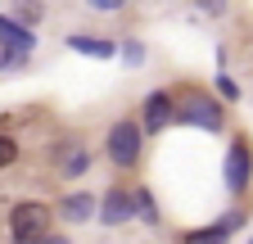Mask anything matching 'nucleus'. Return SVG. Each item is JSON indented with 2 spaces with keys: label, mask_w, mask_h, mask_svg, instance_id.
I'll return each instance as SVG.
<instances>
[{
  "label": "nucleus",
  "mask_w": 253,
  "mask_h": 244,
  "mask_svg": "<svg viewBox=\"0 0 253 244\" xmlns=\"http://www.w3.org/2000/svg\"><path fill=\"white\" fill-rule=\"evenodd\" d=\"M122 59H126V64H140V59H145V45H140V41H126Z\"/></svg>",
  "instance_id": "2eb2a0df"
},
{
  "label": "nucleus",
  "mask_w": 253,
  "mask_h": 244,
  "mask_svg": "<svg viewBox=\"0 0 253 244\" xmlns=\"http://www.w3.org/2000/svg\"><path fill=\"white\" fill-rule=\"evenodd\" d=\"M104 149H109V159L118 167H131L140 159V149H145V127H136V122H118V127H109Z\"/></svg>",
  "instance_id": "7ed1b4c3"
},
{
  "label": "nucleus",
  "mask_w": 253,
  "mask_h": 244,
  "mask_svg": "<svg viewBox=\"0 0 253 244\" xmlns=\"http://www.w3.org/2000/svg\"><path fill=\"white\" fill-rule=\"evenodd\" d=\"M14 159H18V145H14L9 136H0V167H9Z\"/></svg>",
  "instance_id": "ddd939ff"
},
{
  "label": "nucleus",
  "mask_w": 253,
  "mask_h": 244,
  "mask_svg": "<svg viewBox=\"0 0 253 244\" xmlns=\"http://www.w3.org/2000/svg\"><path fill=\"white\" fill-rule=\"evenodd\" d=\"M59 167H63V176H82L86 172V154L82 149H68V154L59 159Z\"/></svg>",
  "instance_id": "f8f14e48"
},
{
  "label": "nucleus",
  "mask_w": 253,
  "mask_h": 244,
  "mask_svg": "<svg viewBox=\"0 0 253 244\" xmlns=\"http://www.w3.org/2000/svg\"><path fill=\"white\" fill-rule=\"evenodd\" d=\"M249 172H253V159H249V145L244 140H235L231 145V154H226V186L240 195L244 186H249Z\"/></svg>",
  "instance_id": "423d86ee"
},
{
  "label": "nucleus",
  "mask_w": 253,
  "mask_h": 244,
  "mask_svg": "<svg viewBox=\"0 0 253 244\" xmlns=\"http://www.w3.org/2000/svg\"><path fill=\"white\" fill-rule=\"evenodd\" d=\"M50 226V208L45 203H18L9 212V235L14 240H41Z\"/></svg>",
  "instance_id": "20e7f679"
},
{
  "label": "nucleus",
  "mask_w": 253,
  "mask_h": 244,
  "mask_svg": "<svg viewBox=\"0 0 253 244\" xmlns=\"http://www.w3.org/2000/svg\"><path fill=\"white\" fill-rule=\"evenodd\" d=\"M68 50L73 54H90V59H113L118 54L113 41H95V37H68Z\"/></svg>",
  "instance_id": "6e6552de"
},
{
  "label": "nucleus",
  "mask_w": 253,
  "mask_h": 244,
  "mask_svg": "<svg viewBox=\"0 0 253 244\" xmlns=\"http://www.w3.org/2000/svg\"><path fill=\"white\" fill-rule=\"evenodd\" d=\"M90 208H95V199H90V195H68V199L59 203V217L77 226V222H86V217H90Z\"/></svg>",
  "instance_id": "1a4fd4ad"
},
{
  "label": "nucleus",
  "mask_w": 253,
  "mask_h": 244,
  "mask_svg": "<svg viewBox=\"0 0 253 244\" xmlns=\"http://www.w3.org/2000/svg\"><path fill=\"white\" fill-rule=\"evenodd\" d=\"M172 118L181 127H204V131H221V104L212 95H185L181 104H172Z\"/></svg>",
  "instance_id": "f03ea898"
},
{
  "label": "nucleus",
  "mask_w": 253,
  "mask_h": 244,
  "mask_svg": "<svg viewBox=\"0 0 253 244\" xmlns=\"http://www.w3.org/2000/svg\"><path fill=\"white\" fill-rule=\"evenodd\" d=\"M195 5H199L204 14H212V18H217V14H226V0H195Z\"/></svg>",
  "instance_id": "dca6fc26"
},
{
  "label": "nucleus",
  "mask_w": 253,
  "mask_h": 244,
  "mask_svg": "<svg viewBox=\"0 0 253 244\" xmlns=\"http://www.w3.org/2000/svg\"><path fill=\"white\" fill-rule=\"evenodd\" d=\"M32 50H37V32L9 14H0V68H23Z\"/></svg>",
  "instance_id": "f257e3e1"
},
{
  "label": "nucleus",
  "mask_w": 253,
  "mask_h": 244,
  "mask_svg": "<svg viewBox=\"0 0 253 244\" xmlns=\"http://www.w3.org/2000/svg\"><path fill=\"white\" fill-rule=\"evenodd\" d=\"M217 86H221V95H226V100H235V95H240V90H235V81H231V77H221Z\"/></svg>",
  "instance_id": "f3484780"
},
{
  "label": "nucleus",
  "mask_w": 253,
  "mask_h": 244,
  "mask_svg": "<svg viewBox=\"0 0 253 244\" xmlns=\"http://www.w3.org/2000/svg\"><path fill=\"white\" fill-rule=\"evenodd\" d=\"M86 5H90L95 14H118V9L126 5V0H86Z\"/></svg>",
  "instance_id": "4468645a"
},
{
  "label": "nucleus",
  "mask_w": 253,
  "mask_h": 244,
  "mask_svg": "<svg viewBox=\"0 0 253 244\" xmlns=\"http://www.w3.org/2000/svg\"><path fill=\"white\" fill-rule=\"evenodd\" d=\"M168 122H172V95L168 90H154L145 100V131H163Z\"/></svg>",
  "instance_id": "0eeeda50"
},
{
  "label": "nucleus",
  "mask_w": 253,
  "mask_h": 244,
  "mask_svg": "<svg viewBox=\"0 0 253 244\" xmlns=\"http://www.w3.org/2000/svg\"><path fill=\"white\" fill-rule=\"evenodd\" d=\"M9 18H18L23 27H37V23L45 18V5H41V0H14V9H9Z\"/></svg>",
  "instance_id": "9d476101"
},
{
  "label": "nucleus",
  "mask_w": 253,
  "mask_h": 244,
  "mask_svg": "<svg viewBox=\"0 0 253 244\" xmlns=\"http://www.w3.org/2000/svg\"><path fill=\"white\" fill-rule=\"evenodd\" d=\"M136 217V199L126 195V190H109L100 199V222L104 226H122V222H131Z\"/></svg>",
  "instance_id": "39448f33"
},
{
  "label": "nucleus",
  "mask_w": 253,
  "mask_h": 244,
  "mask_svg": "<svg viewBox=\"0 0 253 244\" xmlns=\"http://www.w3.org/2000/svg\"><path fill=\"white\" fill-rule=\"evenodd\" d=\"M131 199H136V217H145V222H158V203H154V195H149V190H136Z\"/></svg>",
  "instance_id": "9b49d317"
}]
</instances>
